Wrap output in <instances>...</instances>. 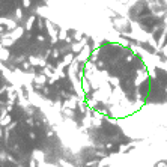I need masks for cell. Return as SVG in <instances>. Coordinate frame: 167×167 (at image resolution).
I'll use <instances>...</instances> for the list:
<instances>
[{
  "instance_id": "1",
  "label": "cell",
  "mask_w": 167,
  "mask_h": 167,
  "mask_svg": "<svg viewBox=\"0 0 167 167\" xmlns=\"http://www.w3.org/2000/svg\"><path fill=\"white\" fill-rule=\"evenodd\" d=\"M45 27H47L48 35H50V38H51V44H56L59 41V32L53 27V23H51L50 20H45Z\"/></svg>"
},
{
  "instance_id": "2",
  "label": "cell",
  "mask_w": 167,
  "mask_h": 167,
  "mask_svg": "<svg viewBox=\"0 0 167 167\" xmlns=\"http://www.w3.org/2000/svg\"><path fill=\"white\" fill-rule=\"evenodd\" d=\"M24 32H26V27H23V26H18L15 30H12V32H9L8 35H3L2 38H11V39H14V41H18L23 35H24Z\"/></svg>"
},
{
  "instance_id": "3",
  "label": "cell",
  "mask_w": 167,
  "mask_h": 167,
  "mask_svg": "<svg viewBox=\"0 0 167 167\" xmlns=\"http://www.w3.org/2000/svg\"><path fill=\"white\" fill-rule=\"evenodd\" d=\"M91 54H92V50H91V45L87 44L83 48V51L75 56V60H77V62H86L87 59H91Z\"/></svg>"
},
{
  "instance_id": "4",
  "label": "cell",
  "mask_w": 167,
  "mask_h": 167,
  "mask_svg": "<svg viewBox=\"0 0 167 167\" xmlns=\"http://www.w3.org/2000/svg\"><path fill=\"white\" fill-rule=\"evenodd\" d=\"M87 45V39L86 38H83L81 41H78V42H74V44H71V51L74 53V54H78V53H81L83 51V48Z\"/></svg>"
},
{
  "instance_id": "5",
  "label": "cell",
  "mask_w": 167,
  "mask_h": 167,
  "mask_svg": "<svg viewBox=\"0 0 167 167\" xmlns=\"http://www.w3.org/2000/svg\"><path fill=\"white\" fill-rule=\"evenodd\" d=\"M2 26H6L11 32L15 30V29L18 27L17 20H11V18H2Z\"/></svg>"
},
{
  "instance_id": "6",
  "label": "cell",
  "mask_w": 167,
  "mask_h": 167,
  "mask_svg": "<svg viewBox=\"0 0 167 167\" xmlns=\"http://www.w3.org/2000/svg\"><path fill=\"white\" fill-rule=\"evenodd\" d=\"M75 60V56L74 53L71 51V53H68L63 56V60H62V63H60V66H68V65H72V62Z\"/></svg>"
},
{
  "instance_id": "7",
  "label": "cell",
  "mask_w": 167,
  "mask_h": 167,
  "mask_svg": "<svg viewBox=\"0 0 167 167\" xmlns=\"http://www.w3.org/2000/svg\"><path fill=\"white\" fill-rule=\"evenodd\" d=\"M167 38V26L166 29L161 32V35H160V39H158V45H157V53H160V51L163 50V47H164V41H166Z\"/></svg>"
},
{
  "instance_id": "8",
  "label": "cell",
  "mask_w": 167,
  "mask_h": 167,
  "mask_svg": "<svg viewBox=\"0 0 167 167\" xmlns=\"http://www.w3.org/2000/svg\"><path fill=\"white\" fill-rule=\"evenodd\" d=\"M35 20H36V17H35V15H30V17L27 18V21H26V30H27V32H30V30H32V27H33V23H35Z\"/></svg>"
},
{
  "instance_id": "9",
  "label": "cell",
  "mask_w": 167,
  "mask_h": 167,
  "mask_svg": "<svg viewBox=\"0 0 167 167\" xmlns=\"http://www.w3.org/2000/svg\"><path fill=\"white\" fill-rule=\"evenodd\" d=\"M59 39L66 41V42H71V38L66 35V30H65V29H60V30H59Z\"/></svg>"
},
{
  "instance_id": "10",
  "label": "cell",
  "mask_w": 167,
  "mask_h": 167,
  "mask_svg": "<svg viewBox=\"0 0 167 167\" xmlns=\"http://www.w3.org/2000/svg\"><path fill=\"white\" fill-rule=\"evenodd\" d=\"M0 54H2V62H5V60L9 59V51L6 47H2V48H0Z\"/></svg>"
},
{
  "instance_id": "11",
  "label": "cell",
  "mask_w": 167,
  "mask_h": 167,
  "mask_svg": "<svg viewBox=\"0 0 167 167\" xmlns=\"http://www.w3.org/2000/svg\"><path fill=\"white\" fill-rule=\"evenodd\" d=\"M15 20H18V21H21V20H23V9L21 8L15 9Z\"/></svg>"
},
{
  "instance_id": "12",
  "label": "cell",
  "mask_w": 167,
  "mask_h": 167,
  "mask_svg": "<svg viewBox=\"0 0 167 167\" xmlns=\"http://www.w3.org/2000/svg\"><path fill=\"white\" fill-rule=\"evenodd\" d=\"M29 62H30L33 66H36V65H39V63H41L39 57H35V56H30V57H29Z\"/></svg>"
},
{
  "instance_id": "13",
  "label": "cell",
  "mask_w": 167,
  "mask_h": 167,
  "mask_svg": "<svg viewBox=\"0 0 167 167\" xmlns=\"http://www.w3.org/2000/svg\"><path fill=\"white\" fill-rule=\"evenodd\" d=\"M74 39H75V42L81 41V39H83V38H81V32H75V33H74Z\"/></svg>"
},
{
  "instance_id": "14",
  "label": "cell",
  "mask_w": 167,
  "mask_h": 167,
  "mask_svg": "<svg viewBox=\"0 0 167 167\" xmlns=\"http://www.w3.org/2000/svg\"><path fill=\"white\" fill-rule=\"evenodd\" d=\"M98 54H100V48H98V50H93L92 51V60H93V62L98 59Z\"/></svg>"
},
{
  "instance_id": "15",
  "label": "cell",
  "mask_w": 167,
  "mask_h": 167,
  "mask_svg": "<svg viewBox=\"0 0 167 167\" xmlns=\"http://www.w3.org/2000/svg\"><path fill=\"white\" fill-rule=\"evenodd\" d=\"M59 54H60V51H59L57 48H54V50L51 51V56H53V59H57V57H59Z\"/></svg>"
},
{
  "instance_id": "16",
  "label": "cell",
  "mask_w": 167,
  "mask_h": 167,
  "mask_svg": "<svg viewBox=\"0 0 167 167\" xmlns=\"http://www.w3.org/2000/svg\"><path fill=\"white\" fill-rule=\"evenodd\" d=\"M23 8H26V9L30 8V0H23Z\"/></svg>"
},
{
  "instance_id": "17",
  "label": "cell",
  "mask_w": 167,
  "mask_h": 167,
  "mask_svg": "<svg viewBox=\"0 0 167 167\" xmlns=\"http://www.w3.org/2000/svg\"><path fill=\"white\" fill-rule=\"evenodd\" d=\"M38 27H39V29H44V27H45V21H42V18L41 20H39V21H38Z\"/></svg>"
},
{
  "instance_id": "18",
  "label": "cell",
  "mask_w": 167,
  "mask_h": 167,
  "mask_svg": "<svg viewBox=\"0 0 167 167\" xmlns=\"http://www.w3.org/2000/svg\"><path fill=\"white\" fill-rule=\"evenodd\" d=\"M161 53H163V56H164V57H167V44L164 45V47H163V50H161Z\"/></svg>"
},
{
  "instance_id": "19",
  "label": "cell",
  "mask_w": 167,
  "mask_h": 167,
  "mask_svg": "<svg viewBox=\"0 0 167 167\" xmlns=\"http://www.w3.org/2000/svg\"><path fill=\"white\" fill-rule=\"evenodd\" d=\"M36 39H38V41H39V42H44V41H45V38H44V35H38V36H36Z\"/></svg>"
}]
</instances>
